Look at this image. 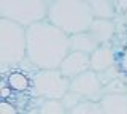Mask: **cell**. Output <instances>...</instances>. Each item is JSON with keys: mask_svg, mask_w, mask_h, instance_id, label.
Masks as SVG:
<instances>
[{"mask_svg": "<svg viewBox=\"0 0 127 114\" xmlns=\"http://www.w3.org/2000/svg\"><path fill=\"white\" fill-rule=\"evenodd\" d=\"M70 113L71 114H100L102 108H100V103H98V101L83 98L75 108H71Z\"/></svg>", "mask_w": 127, "mask_h": 114, "instance_id": "9a60e30c", "label": "cell"}, {"mask_svg": "<svg viewBox=\"0 0 127 114\" xmlns=\"http://www.w3.org/2000/svg\"><path fill=\"white\" fill-rule=\"evenodd\" d=\"M68 90L76 92L81 98L98 101L103 95V84L98 79V74L94 70H86V71L76 74L75 78L70 79Z\"/></svg>", "mask_w": 127, "mask_h": 114, "instance_id": "8992f818", "label": "cell"}, {"mask_svg": "<svg viewBox=\"0 0 127 114\" xmlns=\"http://www.w3.org/2000/svg\"><path fill=\"white\" fill-rule=\"evenodd\" d=\"M68 51V35L46 18L26 27V60L33 68H57Z\"/></svg>", "mask_w": 127, "mask_h": 114, "instance_id": "6da1fadb", "label": "cell"}, {"mask_svg": "<svg viewBox=\"0 0 127 114\" xmlns=\"http://www.w3.org/2000/svg\"><path fill=\"white\" fill-rule=\"evenodd\" d=\"M119 71H124L127 73V48L124 49V52L121 54V59H119Z\"/></svg>", "mask_w": 127, "mask_h": 114, "instance_id": "d6986e66", "label": "cell"}, {"mask_svg": "<svg viewBox=\"0 0 127 114\" xmlns=\"http://www.w3.org/2000/svg\"><path fill=\"white\" fill-rule=\"evenodd\" d=\"M68 46L70 51H81V52L91 54L98 46V43L94 40V37L87 30H83V32L68 35Z\"/></svg>", "mask_w": 127, "mask_h": 114, "instance_id": "8fae6325", "label": "cell"}, {"mask_svg": "<svg viewBox=\"0 0 127 114\" xmlns=\"http://www.w3.org/2000/svg\"><path fill=\"white\" fill-rule=\"evenodd\" d=\"M37 111L43 114H64L65 108L59 98H41Z\"/></svg>", "mask_w": 127, "mask_h": 114, "instance_id": "5bb4252c", "label": "cell"}, {"mask_svg": "<svg viewBox=\"0 0 127 114\" xmlns=\"http://www.w3.org/2000/svg\"><path fill=\"white\" fill-rule=\"evenodd\" d=\"M0 18L27 27L46 18V0H0Z\"/></svg>", "mask_w": 127, "mask_h": 114, "instance_id": "277c9868", "label": "cell"}, {"mask_svg": "<svg viewBox=\"0 0 127 114\" xmlns=\"http://www.w3.org/2000/svg\"><path fill=\"white\" fill-rule=\"evenodd\" d=\"M87 32L94 37V40L98 45H106L111 43L114 38V35L118 32V27L114 19H103V18H94L91 21Z\"/></svg>", "mask_w": 127, "mask_h": 114, "instance_id": "9c48e42d", "label": "cell"}, {"mask_svg": "<svg viewBox=\"0 0 127 114\" xmlns=\"http://www.w3.org/2000/svg\"><path fill=\"white\" fill-rule=\"evenodd\" d=\"M6 86L16 92H24L30 87V78H27L22 71H11L6 79Z\"/></svg>", "mask_w": 127, "mask_h": 114, "instance_id": "4fadbf2b", "label": "cell"}, {"mask_svg": "<svg viewBox=\"0 0 127 114\" xmlns=\"http://www.w3.org/2000/svg\"><path fill=\"white\" fill-rule=\"evenodd\" d=\"M116 64H118L116 52H114V49L110 46V43H106V45H98L97 48L89 54V67L95 73H100V71H103V70L110 68V67H113Z\"/></svg>", "mask_w": 127, "mask_h": 114, "instance_id": "ba28073f", "label": "cell"}, {"mask_svg": "<svg viewBox=\"0 0 127 114\" xmlns=\"http://www.w3.org/2000/svg\"><path fill=\"white\" fill-rule=\"evenodd\" d=\"M102 113L122 114L127 113V93L126 92H106L98 100Z\"/></svg>", "mask_w": 127, "mask_h": 114, "instance_id": "30bf717a", "label": "cell"}, {"mask_svg": "<svg viewBox=\"0 0 127 114\" xmlns=\"http://www.w3.org/2000/svg\"><path fill=\"white\" fill-rule=\"evenodd\" d=\"M81 100H83V98L79 97L76 92H73V90H67V92L64 93V97L61 98L64 108H65V113H70L71 108H75V106H76Z\"/></svg>", "mask_w": 127, "mask_h": 114, "instance_id": "2e32d148", "label": "cell"}, {"mask_svg": "<svg viewBox=\"0 0 127 114\" xmlns=\"http://www.w3.org/2000/svg\"><path fill=\"white\" fill-rule=\"evenodd\" d=\"M18 113L16 106L8 100H0V114H14Z\"/></svg>", "mask_w": 127, "mask_h": 114, "instance_id": "e0dca14e", "label": "cell"}, {"mask_svg": "<svg viewBox=\"0 0 127 114\" xmlns=\"http://www.w3.org/2000/svg\"><path fill=\"white\" fill-rule=\"evenodd\" d=\"M59 71L64 76H67L68 79L75 78L76 74L89 70V54L81 52V51H68L67 56L62 59V62L59 64Z\"/></svg>", "mask_w": 127, "mask_h": 114, "instance_id": "52a82bcc", "label": "cell"}, {"mask_svg": "<svg viewBox=\"0 0 127 114\" xmlns=\"http://www.w3.org/2000/svg\"><path fill=\"white\" fill-rule=\"evenodd\" d=\"M122 22H124V25H126V29H127V10L122 13Z\"/></svg>", "mask_w": 127, "mask_h": 114, "instance_id": "ffe728a7", "label": "cell"}, {"mask_svg": "<svg viewBox=\"0 0 127 114\" xmlns=\"http://www.w3.org/2000/svg\"><path fill=\"white\" fill-rule=\"evenodd\" d=\"M46 19L71 35L87 30L94 18L86 0H46Z\"/></svg>", "mask_w": 127, "mask_h": 114, "instance_id": "7a4b0ae2", "label": "cell"}, {"mask_svg": "<svg viewBox=\"0 0 127 114\" xmlns=\"http://www.w3.org/2000/svg\"><path fill=\"white\" fill-rule=\"evenodd\" d=\"M30 87L38 98H61L70 87V79L59 68H35L30 78Z\"/></svg>", "mask_w": 127, "mask_h": 114, "instance_id": "5b68a950", "label": "cell"}, {"mask_svg": "<svg viewBox=\"0 0 127 114\" xmlns=\"http://www.w3.org/2000/svg\"><path fill=\"white\" fill-rule=\"evenodd\" d=\"M113 2H114V6H116V13L118 14H122L127 10V0H113Z\"/></svg>", "mask_w": 127, "mask_h": 114, "instance_id": "ac0fdd59", "label": "cell"}, {"mask_svg": "<svg viewBox=\"0 0 127 114\" xmlns=\"http://www.w3.org/2000/svg\"><path fill=\"white\" fill-rule=\"evenodd\" d=\"M92 18H103V19H114L118 16L116 6L113 0H86Z\"/></svg>", "mask_w": 127, "mask_h": 114, "instance_id": "7c38bea8", "label": "cell"}, {"mask_svg": "<svg viewBox=\"0 0 127 114\" xmlns=\"http://www.w3.org/2000/svg\"><path fill=\"white\" fill-rule=\"evenodd\" d=\"M26 60V27L0 18V67H16Z\"/></svg>", "mask_w": 127, "mask_h": 114, "instance_id": "3957f363", "label": "cell"}]
</instances>
